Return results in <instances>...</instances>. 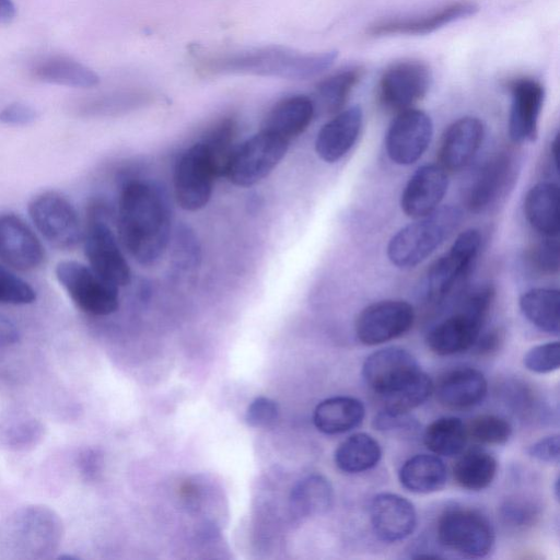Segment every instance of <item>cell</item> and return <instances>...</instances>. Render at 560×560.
<instances>
[{"instance_id": "cell-32", "label": "cell", "mask_w": 560, "mask_h": 560, "mask_svg": "<svg viewBox=\"0 0 560 560\" xmlns=\"http://www.w3.org/2000/svg\"><path fill=\"white\" fill-rule=\"evenodd\" d=\"M453 466L456 483L470 491L488 488L493 481L498 462L489 452L479 447L462 452Z\"/></svg>"}, {"instance_id": "cell-48", "label": "cell", "mask_w": 560, "mask_h": 560, "mask_svg": "<svg viewBox=\"0 0 560 560\" xmlns=\"http://www.w3.org/2000/svg\"><path fill=\"white\" fill-rule=\"evenodd\" d=\"M535 514L533 505L521 501L506 502L502 509V517L506 523L513 526L529 524L535 517Z\"/></svg>"}, {"instance_id": "cell-27", "label": "cell", "mask_w": 560, "mask_h": 560, "mask_svg": "<svg viewBox=\"0 0 560 560\" xmlns=\"http://www.w3.org/2000/svg\"><path fill=\"white\" fill-rule=\"evenodd\" d=\"M314 114L315 106L312 98L305 95H293L283 98L272 107L261 129L290 142L304 132Z\"/></svg>"}, {"instance_id": "cell-15", "label": "cell", "mask_w": 560, "mask_h": 560, "mask_svg": "<svg viewBox=\"0 0 560 560\" xmlns=\"http://www.w3.org/2000/svg\"><path fill=\"white\" fill-rule=\"evenodd\" d=\"M5 534L22 552L40 557L55 549L61 535L57 515L45 506H31L16 513L7 524Z\"/></svg>"}, {"instance_id": "cell-2", "label": "cell", "mask_w": 560, "mask_h": 560, "mask_svg": "<svg viewBox=\"0 0 560 560\" xmlns=\"http://www.w3.org/2000/svg\"><path fill=\"white\" fill-rule=\"evenodd\" d=\"M337 57V50L306 54L283 46H265L212 58L205 69L212 73L306 80L330 68Z\"/></svg>"}, {"instance_id": "cell-13", "label": "cell", "mask_w": 560, "mask_h": 560, "mask_svg": "<svg viewBox=\"0 0 560 560\" xmlns=\"http://www.w3.org/2000/svg\"><path fill=\"white\" fill-rule=\"evenodd\" d=\"M415 310L404 300H383L368 305L355 320L360 342L375 346L396 339L410 330Z\"/></svg>"}, {"instance_id": "cell-20", "label": "cell", "mask_w": 560, "mask_h": 560, "mask_svg": "<svg viewBox=\"0 0 560 560\" xmlns=\"http://www.w3.org/2000/svg\"><path fill=\"white\" fill-rule=\"evenodd\" d=\"M448 186L446 171L439 164L420 166L407 182L400 207L410 218L425 217L439 208Z\"/></svg>"}, {"instance_id": "cell-46", "label": "cell", "mask_w": 560, "mask_h": 560, "mask_svg": "<svg viewBox=\"0 0 560 560\" xmlns=\"http://www.w3.org/2000/svg\"><path fill=\"white\" fill-rule=\"evenodd\" d=\"M530 457L544 463H558L560 457V439L559 435L546 436L528 448Z\"/></svg>"}, {"instance_id": "cell-42", "label": "cell", "mask_w": 560, "mask_h": 560, "mask_svg": "<svg viewBox=\"0 0 560 560\" xmlns=\"http://www.w3.org/2000/svg\"><path fill=\"white\" fill-rule=\"evenodd\" d=\"M533 269L544 275H555L560 267V246L556 237H545L528 254Z\"/></svg>"}, {"instance_id": "cell-37", "label": "cell", "mask_w": 560, "mask_h": 560, "mask_svg": "<svg viewBox=\"0 0 560 560\" xmlns=\"http://www.w3.org/2000/svg\"><path fill=\"white\" fill-rule=\"evenodd\" d=\"M433 386L429 375L421 371L405 385L381 397L383 410L390 413H408L430 397Z\"/></svg>"}, {"instance_id": "cell-12", "label": "cell", "mask_w": 560, "mask_h": 560, "mask_svg": "<svg viewBox=\"0 0 560 560\" xmlns=\"http://www.w3.org/2000/svg\"><path fill=\"white\" fill-rule=\"evenodd\" d=\"M432 72L427 63L407 59L392 63L378 83L381 103L390 110L412 108L430 90Z\"/></svg>"}, {"instance_id": "cell-50", "label": "cell", "mask_w": 560, "mask_h": 560, "mask_svg": "<svg viewBox=\"0 0 560 560\" xmlns=\"http://www.w3.org/2000/svg\"><path fill=\"white\" fill-rule=\"evenodd\" d=\"M503 338L504 336L501 329H492L483 335H479L471 349L474 350V353L477 355H491L501 348Z\"/></svg>"}, {"instance_id": "cell-17", "label": "cell", "mask_w": 560, "mask_h": 560, "mask_svg": "<svg viewBox=\"0 0 560 560\" xmlns=\"http://www.w3.org/2000/svg\"><path fill=\"white\" fill-rule=\"evenodd\" d=\"M479 7L470 0H456L425 14L410 18L387 19L375 22L368 33L373 37L394 35H425L451 23L475 15Z\"/></svg>"}, {"instance_id": "cell-9", "label": "cell", "mask_w": 560, "mask_h": 560, "mask_svg": "<svg viewBox=\"0 0 560 560\" xmlns=\"http://www.w3.org/2000/svg\"><path fill=\"white\" fill-rule=\"evenodd\" d=\"M56 277L74 304L88 314L109 315L119 306V287L97 275L90 266L63 260L56 267Z\"/></svg>"}, {"instance_id": "cell-39", "label": "cell", "mask_w": 560, "mask_h": 560, "mask_svg": "<svg viewBox=\"0 0 560 560\" xmlns=\"http://www.w3.org/2000/svg\"><path fill=\"white\" fill-rule=\"evenodd\" d=\"M466 430L468 438L486 445L504 444L512 434V427L504 418L489 413L472 418Z\"/></svg>"}, {"instance_id": "cell-21", "label": "cell", "mask_w": 560, "mask_h": 560, "mask_svg": "<svg viewBox=\"0 0 560 560\" xmlns=\"http://www.w3.org/2000/svg\"><path fill=\"white\" fill-rule=\"evenodd\" d=\"M43 246L28 225L14 214L0 215V259L8 266L27 271L44 260Z\"/></svg>"}, {"instance_id": "cell-49", "label": "cell", "mask_w": 560, "mask_h": 560, "mask_svg": "<svg viewBox=\"0 0 560 560\" xmlns=\"http://www.w3.org/2000/svg\"><path fill=\"white\" fill-rule=\"evenodd\" d=\"M77 464L85 480H94L101 474L103 455L96 448H85L79 454Z\"/></svg>"}, {"instance_id": "cell-44", "label": "cell", "mask_w": 560, "mask_h": 560, "mask_svg": "<svg viewBox=\"0 0 560 560\" xmlns=\"http://www.w3.org/2000/svg\"><path fill=\"white\" fill-rule=\"evenodd\" d=\"M278 417V405L270 398L257 397L247 408L246 421L254 428H268Z\"/></svg>"}, {"instance_id": "cell-8", "label": "cell", "mask_w": 560, "mask_h": 560, "mask_svg": "<svg viewBox=\"0 0 560 560\" xmlns=\"http://www.w3.org/2000/svg\"><path fill=\"white\" fill-rule=\"evenodd\" d=\"M436 532L442 546L468 558L487 556L494 544L490 521L467 508L446 510L439 518Z\"/></svg>"}, {"instance_id": "cell-3", "label": "cell", "mask_w": 560, "mask_h": 560, "mask_svg": "<svg viewBox=\"0 0 560 560\" xmlns=\"http://www.w3.org/2000/svg\"><path fill=\"white\" fill-rule=\"evenodd\" d=\"M463 213L442 206L400 229L387 245V257L398 268H413L425 260L459 225Z\"/></svg>"}, {"instance_id": "cell-51", "label": "cell", "mask_w": 560, "mask_h": 560, "mask_svg": "<svg viewBox=\"0 0 560 560\" xmlns=\"http://www.w3.org/2000/svg\"><path fill=\"white\" fill-rule=\"evenodd\" d=\"M19 334L13 324L7 318L0 317V347L16 342Z\"/></svg>"}, {"instance_id": "cell-29", "label": "cell", "mask_w": 560, "mask_h": 560, "mask_svg": "<svg viewBox=\"0 0 560 560\" xmlns=\"http://www.w3.org/2000/svg\"><path fill=\"white\" fill-rule=\"evenodd\" d=\"M365 408L361 400L336 396L320 401L313 413L315 427L326 434L348 432L361 424Z\"/></svg>"}, {"instance_id": "cell-40", "label": "cell", "mask_w": 560, "mask_h": 560, "mask_svg": "<svg viewBox=\"0 0 560 560\" xmlns=\"http://www.w3.org/2000/svg\"><path fill=\"white\" fill-rule=\"evenodd\" d=\"M44 427L34 419L0 427V445L8 450L23 451L34 447L43 438Z\"/></svg>"}, {"instance_id": "cell-22", "label": "cell", "mask_w": 560, "mask_h": 560, "mask_svg": "<svg viewBox=\"0 0 560 560\" xmlns=\"http://www.w3.org/2000/svg\"><path fill=\"white\" fill-rule=\"evenodd\" d=\"M370 518L375 535L387 542L407 538L417 526L413 504L406 498L390 492H382L373 498Z\"/></svg>"}, {"instance_id": "cell-52", "label": "cell", "mask_w": 560, "mask_h": 560, "mask_svg": "<svg viewBox=\"0 0 560 560\" xmlns=\"http://www.w3.org/2000/svg\"><path fill=\"white\" fill-rule=\"evenodd\" d=\"M16 15V9L12 0H0V25L10 24Z\"/></svg>"}, {"instance_id": "cell-1", "label": "cell", "mask_w": 560, "mask_h": 560, "mask_svg": "<svg viewBox=\"0 0 560 560\" xmlns=\"http://www.w3.org/2000/svg\"><path fill=\"white\" fill-rule=\"evenodd\" d=\"M117 230L120 243L140 265L155 264L171 234L170 209L162 191L145 182L126 183L119 197Z\"/></svg>"}, {"instance_id": "cell-26", "label": "cell", "mask_w": 560, "mask_h": 560, "mask_svg": "<svg viewBox=\"0 0 560 560\" xmlns=\"http://www.w3.org/2000/svg\"><path fill=\"white\" fill-rule=\"evenodd\" d=\"M559 185L540 182L533 186L524 200V213L530 226L545 237H557L560 231Z\"/></svg>"}, {"instance_id": "cell-45", "label": "cell", "mask_w": 560, "mask_h": 560, "mask_svg": "<svg viewBox=\"0 0 560 560\" xmlns=\"http://www.w3.org/2000/svg\"><path fill=\"white\" fill-rule=\"evenodd\" d=\"M37 117L36 110L24 103L14 102L0 110V121L7 125H28Z\"/></svg>"}, {"instance_id": "cell-23", "label": "cell", "mask_w": 560, "mask_h": 560, "mask_svg": "<svg viewBox=\"0 0 560 560\" xmlns=\"http://www.w3.org/2000/svg\"><path fill=\"white\" fill-rule=\"evenodd\" d=\"M483 136V124L477 117L465 116L453 121L440 143L439 165L452 172L466 167L478 152Z\"/></svg>"}, {"instance_id": "cell-35", "label": "cell", "mask_w": 560, "mask_h": 560, "mask_svg": "<svg viewBox=\"0 0 560 560\" xmlns=\"http://www.w3.org/2000/svg\"><path fill=\"white\" fill-rule=\"evenodd\" d=\"M362 75L360 68H349L322 80L315 89L314 106L328 114H337L343 107L351 91Z\"/></svg>"}, {"instance_id": "cell-14", "label": "cell", "mask_w": 560, "mask_h": 560, "mask_svg": "<svg viewBox=\"0 0 560 560\" xmlns=\"http://www.w3.org/2000/svg\"><path fill=\"white\" fill-rule=\"evenodd\" d=\"M432 133L433 124L427 113L416 108L399 112L385 138L388 158L398 165L415 163L428 149Z\"/></svg>"}, {"instance_id": "cell-5", "label": "cell", "mask_w": 560, "mask_h": 560, "mask_svg": "<svg viewBox=\"0 0 560 560\" xmlns=\"http://www.w3.org/2000/svg\"><path fill=\"white\" fill-rule=\"evenodd\" d=\"M481 235L476 229L462 232L447 253L436 259L423 279V298L441 304L470 272L480 250Z\"/></svg>"}, {"instance_id": "cell-43", "label": "cell", "mask_w": 560, "mask_h": 560, "mask_svg": "<svg viewBox=\"0 0 560 560\" xmlns=\"http://www.w3.org/2000/svg\"><path fill=\"white\" fill-rule=\"evenodd\" d=\"M35 299L36 293L27 282L0 266V303L28 304Z\"/></svg>"}, {"instance_id": "cell-4", "label": "cell", "mask_w": 560, "mask_h": 560, "mask_svg": "<svg viewBox=\"0 0 560 560\" xmlns=\"http://www.w3.org/2000/svg\"><path fill=\"white\" fill-rule=\"evenodd\" d=\"M495 296L492 284L472 290L458 310L430 329L429 349L438 355H452L471 349L480 335Z\"/></svg>"}, {"instance_id": "cell-47", "label": "cell", "mask_w": 560, "mask_h": 560, "mask_svg": "<svg viewBox=\"0 0 560 560\" xmlns=\"http://www.w3.org/2000/svg\"><path fill=\"white\" fill-rule=\"evenodd\" d=\"M415 424L408 413H390L385 410L378 412L373 420L374 428L383 432H401L413 429Z\"/></svg>"}, {"instance_id": "cell-34", "label": "cell", "mask_w": 560, "mask_h": 560, "mask_svg": "<svg viewBox=\"0 0 560 560\" xmlns=\"http://www.w3.org/2000/svg\"><path fill=\"white\" fill-rule=\"evenodd\" d=\"M468 440L466 424L457 417H441L424 430V445L438 456L459 455Z\"/></svg>"}, {"instance_id": "cell-24", "label": "cell", "mask_w": 560, "mask_h": 560, "mask_svg": "<svg viewBox=\"0 0 560 560\" xmlns=\"http://www.w3.org/2000/svg\"><path fill=\"white\" fill-rule=\"evenodd\" d=\"M488 390L485 375L477 369L459 366L445 372L433 386L436 399L446 408L463 410L480 404Z\"/></svg>"}, {"instance_id": "cell-28", "label": "cell", "mask_w": 560, "mask_h": 560, "mask_svg": "<svg viewBox=\"0 0 560 560\" xmlns=\"http://www.w3.org/2000/svg\"><path fill=\"white\" fill-rule=\"evenodd\" d=\"M32 75L38 81L78 89H90L100 83L98 74L82 62L66 56H49L37 61Z\"/></svg>"}, {"instance_id": "cell-7", "label": "cell", "mask_w": 560, "mask_h": 560, "mask_svg": "<svg viewBox=\"0 0 560 560\" xmlns=\"http://www.w3.org/2000/svg\"><path fill=\"white\" fill-rule=\"evenodd\" d=\"M103 206H93L83 232L84 254L90 267L117 287L130 282L131 272L116 237L106 221Z\"/></svg>"}, {"instance_id": "cell-19", "label": "cell", "mask_w": 560, "mask_h": 560, "mask_svg": "<svg viewBox=\"0 0 560 560\" xmlns=\"http://www.w3.org/2000/svg\"><path fill=\"white\" fill-rule=\"evenodd\" d=\"M512 102L508 130L515 143L533 142L538 135V121L541 113L545 89L533 78L522 77L510 82Z\"/></svg>"}, {"instance_id": "cell-36", "label": "cell", "mask_w": 560, "mask_h": 560, "mask_svg": "<svg viewBox=\"0 0 560 560\" xmlns=\"http://www.w3.org/2000/svg\"><path fill=\"white\" fill-rule=\"evenodd\" d=\"M332 502V489L320 475H312L301 480L292 491L291 506L300 516L325 513Z\"/></svg>"}, {"instance_id": "cell-16", "label": "cell", "mask_w": 560, "mask_h": 560, "mask_svg": "<svg viewBox=\"0 0 560 560\" xmlns=\"http://www.w3.org/2000/svg\"><path fill=\"white\" fill-rule=\"evenodd\" d=\"M421 371L416 358L400 347L380 349L362 365L365 384L381 397L405 385Z\"/></svg>"}, {"instance_id": "cell-33", "label": "cell", "mask_w": 560, "mask_h": 560, "mask_svg": "<svg viewBox=\"0 0 560 560\" xmlns=\"http://www.w3.org/2000/svg\"><path fill=\"white\" fill-rule=\"evenodd\" d=\"M381 456L378 442L372 435L359 432L339 444L335 452V463L341 471L358 474L375 467Z\"/></svg>"}, {"instance_id": "cell-38", "label": "cell", "mask_w": 560, "mask_h": 560, "mask_svg": "<svg viewBox=\"0 0 560 560\" xmlns=\"http://www.w3.org/2000/svg\"><path fill=\"white\" fill-rule=\"evenodd\" d=\"M235 120L224 118L217 122L201 141L213 162L218 176H224L226 164L235 149Z\"/></svg>"}, {"instance_id": "cell-11", "label": "cell", "mask_w": 560, "mask_h": 560, "mask_svg": "<svg viewBox=\"0 0 560 560\" xmlns=\"http://www.w3.org/2000/svg\"><path fill=\"white\" fill-rule=\"evenodd\" d=\"M28 213L36 229L52 246L70 249L82 241L78 213L62 195L46 191L36 196L28 205Z\"/></svg>"}, {"instance_id": "cell-31", "label": "cell", "mask_w": 560, "mask_h": 560, "mask_svg": "<svg viewBox=\"0 0 560 560\" xmlns=\"http://www.w3.org/2000/svg\"><path fill=\"white\" fill-rule=\"evenodd\" d=\"M523 315L541 331L559 335L560 292L552 288H533L520 296Z\"/></svg>"}, {"instance_id": "cell-25", "label": "cell", "mask_w": 560, "mask_h": 560, "mask_svg": "<svg viewBox=\"0 0 560 560\" xmlns=\"http://www.w3.org/2000/svg\"><path fill=\"white\" fill-rule=\"evenodd\" d=\"M362 122L363 113L358 105L338 112L317 133V155L327 163L341 159L355 143Z\"/></svg>"}, {"instance_id": "cell-10", "label": "cell", "mask_w": 560, "mask_h": 560, "mask_svg": "<svg viewBox=\"0 0 560 560\" xmlns=\"http://www.w3.org/2000/svg\"><path fill=\"white\" fill-rule=\"evenodd\" d=\"M219 177L201 142L187 149L174 171V191L178 206L187 211L202 209L209 202L214 179Z\"/></svg>"}, {"instance_id": "cell-30", "label": "cell", "mask_w": 560, "mask_h": 560, "mask_svg": "<svg viewBox=\"0 0 560 560\" xmlns=\"http://www.w3.org/2000/svg\"><path fill=\"white\" fill-rule=\"evenodd\" d=\"M398 477L401 486L413 493H432L445 486L447 469L438 455L417 454L402 464Z\"/></svg>"}, {"instance_id": "cell-6", "label": "cell", "mask_w": 560, "mask_h": 560, "mask_svg": "<svg viewBox=\"0 0 560 560\" xmlns=\"http://www.w3.org/2000/svg\"><path fill=\"white\" fill-rule=\"evenodd\" d=\"M290 142L266 130L235 147L224 176L240 187H249L267 177L285 155Z\"/></svg>"}, {"instance_id": "cell-18", "label": "cell", "mask_w": 560, "mask_h": 560, "mask_svg": "<svg viewBox=\"0 0 560 560\" xmlns=\"http://www.w3.org/2000/svg\"><path fill=\"white\" fill-rule=\"evenodd\" d=\"M516 159L509 151L490 158L476 174L467 192L466 205L471 212H483L495 205L512 187Z\"/></svg>"}, {"instance_id": "cell-41", "label": "cell", "mask_w": 560, "mask_h": 560, "mask_svg": "<svg viewBox=\"0 0 560 560\" xmlns=\"http://www.w3.org/2000/svg\"><path fill=\"white\" fill-rule=\"evenodd\" d=\"M523 363L527 370L538 374L557 371L560 366L559 341L535 346L526 352Z\"/></svg>"}]
</instances>
